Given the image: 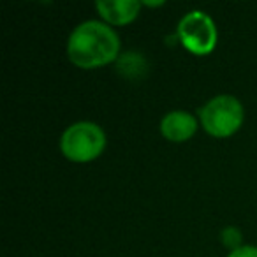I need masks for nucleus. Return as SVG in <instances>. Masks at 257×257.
<instances>
[{"instance_id": "2", "label": "nucleus", "mask_w": 257, "mask_h": 257, "mask_svg": "<svg viewBox=\"0 0 257 257\" xmlns=\"http://www.w3.org/2000/svg\"><path fill=\"white\" fill-rule=\"evenodd\" d=\"M197 118L204 133L224 140V138H231L241 128L245 120V109L239 99H236L234 95L220 93L211 97L197 109Z\"/></svg>"}, {"instance_id": "9", "label": "nucleus", "mask_w": 257, "mask_h": 257, "mask_svg": "<svg viewBox=\"0 0 257 257\" xmlns=\"http://www.w3.org/2000/svg\"><path fill=\"white\" fill-rule=\"evenodd\" d=\"M227 257H257V246H253V245H241L239 248L229 252Z\"/></svg>"}, {"instance_id": "4", "label": "nucleus", "mask_w": 257, "mask_h": 257, "mask_svg": "<svg viewBox=\"0 0 257 257\" xmlns=\"http://www.w3.org/2000/svg\"><path fill=\"white\" fill-rule=\"evenodd\" d=\"M176 37L189 53L196 57L210 55L218 41L217 25L204 11H189L176 27Z\"/></svg>"}, {"instance_id": "1", "label": "nucleus", "mask_w": 257, "mask_h": 257, "mask_svg": "<svg viewBox=\"0 0 257 257\" xmlns=\"http://www.w3.org/2000/svg\"><path fill=\"white\" fill-rule=\"evenodd\" d=\"M120 57V37L113 27L99 20H88L76 27L67 39V58L76 67L99 69Z\"/></svg>"}, {"instance_id": "6", "label": "nucleus", "mask_w": 257, "mask_h": 257, "mask_svg": "<svg viewBox=\"0 0 257 257\" xmlns=\"http://www.w3.org/2000/svg\"><path fill=\"white\" fill-rule=\"evenodd\" d=\"M95 9L109 27H123L138 18L141 2L138 0H97Z\"/></svg>"}, {"instance_id": "7", "label": "nucleus", "mask_w": 257, "mask_h": 257, "mask_svg": "<svg viewBox=\"0 0 257 257\" xmlns=\"http://www.w3.org/2000/svg\"><path fill=\"white\" fill-rule=\"evenodd\" d=\"M114 64H116L118 74H121L125 79H131V81L145 78L148 72L147 58L138 51H125L118 57Z\"/></svg>"}, {"instance_id": "10", "label": "nucleus", "mask_w": 257, "mask_h": 257, "mask_svg": "<svg viewBox=\"0 0 257 257\" xmlns=\"http://www.w3.org/2000/svg\"><path fill=\"white\" fill-rule=\"evenodd\" d=\"M141 6H148V8H159V6H164V2H141Z\"/></svg>"}, {"instance_id": "5", "label": "nucleus", "mask_w": 257, "mask_h": 257, "mask_svg": "<svg viewBox=\"0 0 257 257\" xmlns=\"http://www.w3.org/2000/svg\"><path fill=\"white\" fill-rule=\"evenodd\" d=\"M197 133V118L189 111H169L161 120V134L171 143H185Z\"/></svg>"}, {"instance_id": "3", "label": "nucleus", "mask_w": 257, "mask_h": 257, "mask_svg": "<svg viewBox=\"0 0 257 257\" xmlns=\"http://www.w3.org/2000/svg\"><path fill=\"white\" fill-rule=\"evenodd\" d=\"M106 148V133L93 121H76L60 136V152L67 161L85 164L102 155Z\"/></svg>"}, {"instance_id": "8", "label": "nucleus", "mask_w": 257, "mask_h": 257, "mask_svg": "<svg viewBox=\"0 0 257 257\" xmlns=\"http://www.w3.org/2000/svg\"><path fill=\"white\" fill-rule=\"evenodd\" d=\"M220 238H222V243L231 248V252L241 246L239 245V243H241V232H239L236 227H225L224 231H222Z\"/></svg>"}]
</instances>
